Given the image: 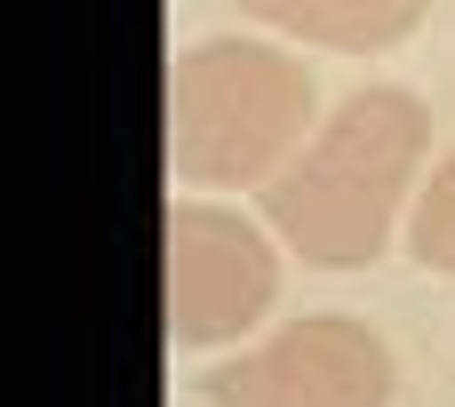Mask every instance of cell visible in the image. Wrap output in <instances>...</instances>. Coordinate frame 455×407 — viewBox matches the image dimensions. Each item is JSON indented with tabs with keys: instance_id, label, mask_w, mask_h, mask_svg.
Wrapping results in <instances>:
<instances>
[{
	"instance_id": "6da1fadb",
	"label": "cell",
	"mask_w": 455,
	"mask_h": 407,
	"mask_svg": "<svg viewBox=\"0 0 455 407\" xmlns=\"http://www.w3.org/2000/svg\"><path fill=\"white\" fill-rule=\"evenodd\" d=\"M424 144H432L424 96H408V88H360L264 184V208H272L280 240L304 264H328V272L376 264L384 240H392V216H400V192H408V168L424 160Z\"/></svg>"
},
{
	"instance_id": "7a4b0ae2",
	"label": "cell",
	"mask_w": 455,
	"mask_h": 407,
	"mask_svg": "<svg viewBox=\"0 0 455 407\" xmlns=\"http://www.w3.org/2000/svg\"><path fill=\"white\" fill-rule=\"evenodd\" d=\"M304 128L312 72L264 40H208L168 72V168L184 184H272Z\"/></svg>"
},
{
	"instance_id": "3957f363",
	"label": "cell",
	"mask_w": 455,
	"mask_h": 407,
	"mask_svg": "<svg viewBox=\"0 0 455 407\" xmlns=\"http://www.w3.org/2000/svg\"><path fill=\"white\" fill-rule=\"evenodd\" d=\"M272 288H280V264L248 216L168 200V336L184 352L248 336L264 320Z\"/></svg>"
},
{
	"instance_id": "277c9868",
	"label": "cell",
	"mask_w": 455,
	"mask_h": 407,
	"mask_svg": "<svg viewBox=\"0 0 455 407\" xmlns=\"http://www.w3.org/2000/svg\"><path fill=\"white\" fill-rule=\"evenodd\" d=\"M216 407H384L392 400V352L360 320H296L272 344L224 360L208 376Z\"/></svg>"
},
{
	"instance_id": "5b68a950",
	"label": "cell",
	"mask_w": 455,
	"mask_h": 407,
	"mask_svg": "<svg viewBox=\"0 0 455 407\" xmlns=\"http://www.w3.org/2000/svg\"><path fill=\"white\" fill-rule=\"evenodd\" d=\"M248 16L296 32V40H320V48H392L424 24L432 0H240Z\"/></svg>"
},
{
	"instance_id": "8992f818",
	"label": "cell",
	"mask_w": 455,
	"mask_h": 407,
	"mask_svg": "<svg viewBox=\"0 0 455 407\" xmlns=\"http://www.w3.org/2000/svg\"><path fill=\"white\" fill-rule=\"evenodd\" d=\"M416 256L432 272H455V152L440 160V176L424 184V208H416Z\"/></svg>"
}]
</instances>
